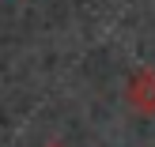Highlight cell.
Returning <instances> with one entry per match:
<instances>
[{
    "instance_id": "7a4b0ae2",
    "label": "cell",
    "mask_w": 155,
    "mask_h": 147,
    "mask_svg": "<svg viewBox=\"0 0 155 147\" xmlns=\"http://www.w3.org/2000/svg\"><path fill=\"white\" fill-rule=\"evenodd\" d=\"M49 147H61V143H49Z\"/></svg>"
},
{
    "instance_id": "6da1fadb",
    "label": "cell",
    "mask_w": 155,
    "mask_h": 147,
    "mask_svg": "<svg viewBox=\"0 0 155 147\" xmlns=\"http://www.w3.org/2000/svg\"><path fill=\"white\" fill-rule=\"evenodd\" d=\"M125 102L140 117H155V68H140L125 83Z\"/></svg>"
}]
</instances>
